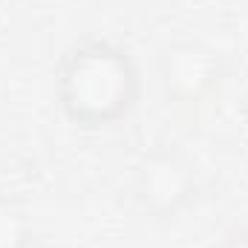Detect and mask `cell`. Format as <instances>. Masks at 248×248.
I'll use <instances>...</instances> for the list:
<instances>
[{
  "instance_id": "6da1fadb",
  "label": "cell",
  "mask_w": 248,
  "mask_h": 248,
  "mask_svg": "<svg viewBox=\"0 0 248 248\" xmlns=\"http://www.w3.org/2000/svg\"><path fill=\"white\" fill-rule=\"evenodd\" d=\"M55 90L63 113L81 127H104L133 110L139 69L110 41H81L58 63Z\"/></svg>"
},
{
  "instance_id": "7a4b0ae2",
  "label": "cell",
  "mask_w": 248,
  "mask_h": 248,
  "mask_svg": "<svg viewBox=\"0 0 248 248\" xmlns=\"http://www.w3.org/2000/svg\"><path fill=\"white\" fill-rule=\"evenodd\" d=\"M130 193L141 211L173 217L193 199L196 173L176 150H150L133 168Z\"/></svg>"
},
{
  "instance_id": "3957f363",
  "label": "cell",
  "mask_w": 248,
  "mask_h": 248,
  "mask_svg": "<svg viewBox=\"0 0 248 248\" xmlns=\"http://www.w3.org/2000/svg\"><path fill=\"white\" fill-rule=\"evenodd\" d=\"M159 78L170 101L196 104L219 84V58L202 44L179 41L162 52Z\"/></svg>"
},
{
  "instance_id": "277c9868",
  "label": "cell",
  "mask_w": 248,
  "mask_h": 248,
  "mask_svg": "<svg viewBox=\"0 0 248 248\" xmlns=\"http://www.w3.org/2000/svg\"><path fill=\"white\" fill-rule=\"evenodd\" d=\"M32 240L29 219L12 199L0 196V248H26Z\"/></svg>"
},
{
  "instance_id": "5b68a950",
  "label": "cell",
  "mask_w": 248,
  "mask_h": 248,
  "mask_svg": "<svg viewBox=\"0 0 248 248\" xmlns=\"http://www.w3.org/2000/svg\"><path fill=\"white\" fill-rule=\"evenodd\" d=\"M222 248H248V231H243V234H234V237H228V240L222 243Z\"/></svg>"
},
{
  "instance_id": "8992f818",
  "label": "cell",
  "mask_w": 248,
  "mask_h": 248,
  "mask_svg": "<svg viewBox=\"0 0 248 248\" xmlns=\"http://www.w3.org/2000/svg\"><path fill=\"white\" fill-rule=\"evenodd\" d=\"M246 122H248V98H246Z\"/></svg>"
}]
</instances>
